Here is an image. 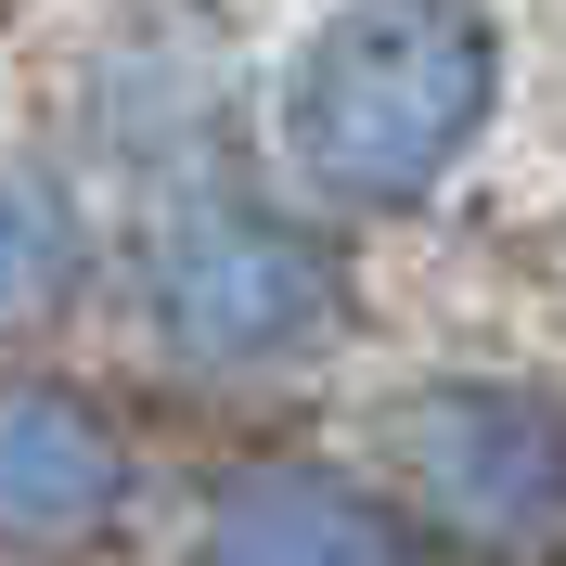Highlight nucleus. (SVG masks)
<instances>
[{
    "label": "nucleus",
    "instance_id": "f257e3e1",
    "mask_svg": "<svg viewBox=\"0 0 566 566\" xmlns=\"http://www.w3.org/2000/svg\"><path fill=\"white\" fill-rule=\"evenodd\" d=\"M502 116V0H335L283 65V168L322 207H424Z\"/></svg>",
    "mask_w": 566,
    "mask_h": 566
},
{
    "label": "nucleus",
    "instance_id": "f03ea898",
    "mask_svg": "<svg viewBox=\"0 0 566 566\" xmlns=\"http://www.w3.org/2000/svg\"><path fill=\"white\" fill-rule=\"evenodd\" d=\"M129 283H142V335L180 374H296L348 335V258L232 180H193L142 219Z\"/></svg>",
    "mask_w": 566,
    "mask_h": 566
},
{
    "label": "nucleus",
    "instance_id": "7ed1b4c3",
    "mask_svg": "<svg viewBox=\"0 0 566 566\" xmlns=\"http://www.w3.org/2000/svg\"><path fill=\"white\" fill-rule=\"evenodd\" d=\"M399 502L476 566L566 554V387L541 374H424L387 399Z\"/></svg>",
    "mask_w": 566,
    "mask_h": 566
},
{
    "label": "nucleus",
    "instance_id": "20e7f679",
    "mask_svg": "<svg viewBox=\"0 0 566 566\" xmlns=\"http://www.w3.org/2000/svg\"><path fill=\"white\" fill-rule=\"evenodd\" d=\"M193 566H412V502L322 451H245L193 515Z\"/></svg>",
    "mask_w": 566,
    "mask_h": 566
},
{
    "label": "nucleus",
    "instance_id": "39448f33",
    "mask_svg": "<svg viewBox=\"0 0 566 566\" xmlns=\"http://www.w3.org/2000/svg\"><path fill=\"white\" fill-rule=\"evenodd\" d=\"M77 129L104 142L116 168L168 180V168H207L232 142V52L207 27H168V13H129V27L91 39L77 65Z\"/></svg>",
    "mask_w": 566,
    "mask_h": 566
},
{
    "label": "nucleus",
    "instance_id": "423d86ee",
    "mask_svg": "<svg viewBox=\"0 0 566 566\" xmlns=\"http://www.w3.org/2000/svg\"><path fill=\"white\" fill-rule=\"evenodd\" d=\"M129 515V438L104 399L52 387V374H0V541L65 554Z\"/></svg>",
    "mask_w": 566,
    "mask_h": 566
},
{
    "label": "nucleus",
    "instance_id": "0eeeda50",
    "mask_svg": "<svg viewBox=\"0 0 566 566\" xmlns=\"http://www.w3.org/2000/svg\"><path fill=\"white\" fill-rule=\"evenodd\" d=\"M91 283V207L52 155H0V335H39Z\"/></svg>",
    "mask_w": 566,
    "mask_h": 566
}]
</instances>
